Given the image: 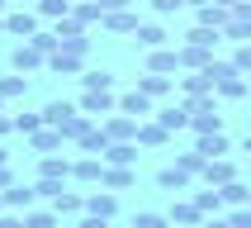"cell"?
I'll return each instance as SVG.
<instances>
[{
	"instance_id": "cell-43",
	"label": "cell",
	"mask_w": 251,
	"mask_h": 228,
	"mask_svg": "<svg viewBox=\"0 0 251 228\" xmlns=\"http://www.w3.org/2000/svg\"><path fill=\"white\" fill-rule=\"evenodd\" d=\"M76 228H109V219H100V214H85V219H81Z\"/></svg>"
},
{
	"instance_id": "cell-13",
	"label": "cell",
	"mask_w": 251,
	"mask_h": 228,
	"mask_svg": "<svg viewBox=\"0 0 251 228\" xmlns=\"http://www.w3.org/2000/svg\"><path fill=\"white\" fill-rule=\"evenodd\" d=\"M28 138H33V152H57V147L67 142V138H62V128H57V124H43L38 133H28Z\"/></svg>"
},
{
	"instance_id": "cell-10",
	"label": "cell",
	"mask_w": 251,
	"mask_h": 228,
	"mask_svg": "<svg viewBox=\"0 0 251 228\" xmlns=\"http://www.w3.org/2000/svg\"><path fill=\"white\" fill-rule=\"evenodd\" d=\"M195 152L204 157V162L223 157V152H227V138H223V128H218V133H199V138H195Z\"/></svg>"
},
{
	"instance_id": "cell-33",
	"label": "cell",
	"mask_w": 251,
	"mask_h": 228,
	"mask_svg": "<svg viewBox=\"0 0 251 228\" xmlns=\"http://www.w3.org/2000/svg\"><path fill=\"white\" fill-rule=\"evenodd\" d=\"M28 43H33V48H38L43 57H52L57 48H62V43H57V33H48V28H38V33H33V38H28Z\"/></svg>"
},
{
	"instance_id": "cell-44",
	"label": "cell",
	"mask_w": 251,
	"mask_h": 228,
	"mask_svg": "<svg viewBox=\"0 0 251 228\" xmlns=\"http://www.w3.org/2000/svg\"><path fill=\"white\" fill-rule=\"evenodd\" d=\"M10 185H14V171L5 167V162H0V190H10Z\"/></svg>"
},
{
	"instance_id": "cell-11",
	"label": "cell",
	"mask_w": 251,
	"mask_h": 228,
	"mask_svg": "<svg viewBox=\"0 0 251 228\" xmlns=\"http://www.w3.org/2000/svg\"><path fill=\"white\" fill-rule=\"evenodd\" d=\"M85 214L114 219V214H119V200H114V190H95V195H85Z\"/></svg>"
},
{
	"instance_id": "cell-52",
	"label": "cell",
	"mask_w": 251,
	"mask_h": 228,
	"mask_svg": "<svg viewBox=\"0 0 251 228\" xmlns=\"http://www.w3.org/2000/svg\"><path fill=\"white\" fill-rule=\"evenodd\" d=\"M0 209H5V195H0Z\"/></svg>"
},
{
	"instance_id": "cell-14",
	"label": "cell",
	"mask_w": 251,
	"mask_h": 228,
	"mask_svg": "<svg viewBox=\"0 0 251 228\" xmlns=\"http://www.w3.org/2000/svg\"><path fill=\"white\" fill-rule=\"evenodd\" d=\"M209 90H213L209 67H204V71H190V76H180V95H209Z\"/></svg>"
},
{
	"instance_id": "cell-29",
	"label": "cell",
	"mask_w": 251,
	"mask_h": 228,
	"mask_svg": "<svg viewBox=\"0 0 251 228\" xmlns=\"http://www.w3.org/2000/svg\"><path fill=\"white\" fill-rule=\"evenodd\" d=\"M24 228H57V209H33V214H24Z\"/></svg>"
},
{
	"instance_id": "cell-8",
	"label": "cell",
	"mask_w": 251,
	"mask_h": 228,
	"mask_svg": "<svg viewBox=\"0 0 251 228\" xmlns=\"http://www.w3.org/2000/svg\"><path fill=\"white\" fill-rule=\"evenodd\" d=\"M227 14H232V10H227V5H218V0H209V5H199V10H195V19H199V24H204V28H218V33H223Z\"/></svg>"
},
{
	"instance_id": "cell-2",
	"label": "cell",
	"mask_w": 251,
	"mask_h": 228,
	"mask_svg": "<svg viewBox=\"0 0 251 228\" xmlns=\"http://www.w3.org/2000/svg\"><path fill=\"white\" fill-rule=\"evenodd\" d=\"M114 90H85L81 95V114H90V119H100V114H114Z\"/></svg>"
},
{
	"instance_id": "cell-48",
	"label": "cell",
	"mask_w": 251,
	"mask_h": 228,
	"mask_svg": "<svg viewBox=\"0 0 251 228\" xmlns=\"http://www.w3.org/2000/svg\"><path fill=\"white\" fill-rule=\"evenodd\" d=\"M185 5H195V10H199V5H209V0H185Z\"/></svg>"
},
{
	"instance_id": "cell-21",
	"label": "cell",
	"mask_w": 251,
	"mask_h": 228,
	"mask_svg": "<svg viewBox=\"0 0 251 228\" xmlns=\"http://www.w3.org/2000/svg\"><path fill=\"white\" fill-rule=\"evenodd\" d=\"M100 181L109 185V190H128V185L138 181V171H133V167H104V176H100Z\"/></svg>"
},
{
	"instance_id": "cell-40",
	"label": "cell",
	"mask_w": 251,
	"mask_h": 228,
	"mask_svg": "<svg viewBox=\"0 0 251 228\" xmlns=\"http://www.w3.org/2000/svg\"><path fill=\"white\" fill-rule=\"evenodd\" d=\"M227 224H232V228H251V204H247V209H232Z\"/></svg>"
},
{
	"instance_id": "cell-27",
	"label": "cell",
	"mask_w": 251,
	"mask_h": 228,
	"mask_svg": "<svg viewBox=\"0 0 251 228\" xmlns=\"http://www.w3.org/2000/svg\"><path fill=\"white\" fill-rule=\"evenodd\" d=\"M171 224H204V209H199L195 200H190V204H176V209H171Z\"/></svg>"
},
{
	"instance_id": "cell-6",
	"label": "cell",
	"mask_w": 251,
	"mask_h": 228,
	"mask_svg": "<svg viewBox=\"0 0 251 228\" xmlns=\"http://www.w3.org/2000/svg\"><path fill=\"white\" fill-rule=\"evenodd\" d=\"M209 185H227V181H237V171H232V162L227 157H213V162H204V171H199Z\"/></svg>"
},
{
	"instance_id": "cell-35",
	"label": "cell",
	"mask_w": 251,
	"mask_h": 228,
	"mask_svg": "<svg viewBox=\"0 0 251 228\" xmlns=\"http://www.w3.org/2000/svg\"><path fill=\"white\" fill-rule=\"evenodd\" d=\"M0 95H5V100H19V95H24V76H19V71L5 76V81H0Z\"/></svg>"
},
{
	"instance_id": "cell-17",
	"label": "cell",
	"mask_w": 251,
	"mask_h": 228,
	"mask_svg": "<svg viewBox=\"0 0 251 228\" xmlns=\"http://www.w3.org/2000/svg\"><path fill=\"white\" fill-rule=\"evenodd\" d=\"M48 204H52L57 214H85V195H76V190H57Z\"/></svg>"
},
{
	"instance_id": "cell-16",
	"label": "cell",
	"mask_w": 251,
	"mask_h": 228,
	"mask_svg": "<svg viewBox=\"0 0 251 228\" xmlns=\"http://www.w3.org/2000/svg\"><path fill=\"white\" fill-rule=\"evenodd\" d=\"M156 124L166 128V133H176V128H190V110H185V105H166V110L156 114Z\"/></svg>"
},
{
	"instance_id": "cell-30",
	"label": "cell",
	"mask_w": 251,
	"mask_h": 228,
	"mask_svg": "<svg viewBox=\"0 0 251 228\" xmlns=\"http://www.w3.org/2000/svg\"><path fill=\"white\" fill-rule=\"evenodd\" d=\"M81 86H85V90H114V76H109V71H85Z\"/></svg>"
},
{
	"instance_id": "cell-3",
	"label": "cell",
	"mask_w": 251,
	"mask_h": 228,
	"mask_svg": "<svg viewBox=\"0 0 251 228\" xmlns=\"http://www.w3.org/2000/svg\"><path fill=\"white\" fill-rule=\"evenodd\" d=\"M5 33H14V38H33V33H38V14L10 10V14H5Z\"/></svg>"
},
{
	"instance_id": "cell-18",
	"label": "cell",
	"mask_w": 251,
	"mask_h": 228,
	"mask_svg": "<svg viewBox=\"0 0 251 228\" xmlns=\"http://www.w3.org/2000/svg\"><path fill=\"white\" fill-rule=\"evenodd\" d=\"M71 176H76V181H100V176H104V157L95 162V157L85 152L81 162H71Z\"/></svg>"
},
{
	"instance_id": "cell-22",
	"label": "cell",
	"mask_w": 251,
	"mask_h": 228,
	"mask_svg": "<svg viewBox=\"0 0 251 228\" xmlns=\"http://www.w3.org/2000/svg\"><path fill=\"white\" fill-rule=\"evenodd\" d=\"M100 24L114 28V33H138V14H133V10H119V14H104Z\"/></svg>"
},
{
	"instance_id": "cell-49",
	"label": "cell",
	"mask_w": 251,
	"mask_h": 228,
	"mask_svg": "<svg viewBox=\"0 0 251 228\" xmlns=\"http://www.w3.org/2000/svg\"><path fill=\"white\" fill-rule=\"evenodd\" d=\"M5 157H10V152H5V147H0V162H5Z\"/></svg>"
},
{
	"instance_id": "cell-9",
	"label": "cell",
	"mask_w": 251,
	"mask_h": 228,
	"mask_svg": "<svg viewBox=\"0 0 251 228\" xmlns=\"http://www.w3.org/2000/svg\"><path fill=\"white\" fill-rule=\"evenodd\" d=\"M119 110L124 114H133V119H147V114H152V95H142V90H128V95H119Z\"/></svg>"
},
{
	"instance_id": "cell-42",
	"label": "cell",
	"mask_w": 251,
	"mask_h": 228,
	"mask_svg": "<svg viewBox=\"0 0 251 228\" xmlns=\"http://www.w3.org/2000/svg\"><path fill=\"white\" fill-rule=\"evenodd\" d=\"M180 5H185V0H152V10H156V14H176Z\"/></svg>"
},
{
	"instance_id": "cell-41",
	"label": "cell",
	"mask_w": 251,
	"mask_h": 228,
	"mask_svg": "<svg viewBox=\"0 0 251 228\" xmlns=\"http://www.w3.org/2000/svg\"><path fill=\"white\" fill-rule=\"evenodd\" d=\"M100 5V19H104V14H119V10H128V0H95Z\"/></svg>"
},
{
	"instance_id": "cell-54",
	"label": "cell",
	"mask_w": 251,
	"mask_h": 228,
	"mask_svg": "<svg viewBox=\"0 0 251 228\" xmlns=\"http://www.w3.org/2000/svg\"><path fill=\"white\" fill-rule=\"evenodd\" d=\"M247 204H251V195H247Z\"/></svg>"
},
{
	"instance_id": "cell-39",
	"label": "cell",
	"mask_w": 251,
	"mask_h": 228,
	"mask_svg": "<svg viewBox=\"0 0 251 228\" xmlns=\"http://www.w3.org/2000/svg\"><path fill=\"white\" fill-rule=\"evenodd\" d=\"M133 228H166V219H161V214H138Z\"/></svg>"
},
{
	"instance_id": "cell-53",
	"label": "cell",
	"mask_w": 251,
	"mask_h": 228,
	"mask_svg": "<svg viewBox=\"0 0 251 228\" xmlns=\"http://www.w3.org/2000/svg\"><path fill=\"white\" fill-rule=\"evenodd\" d=\"M0 105H5V95H0Z\"/></svg>"
},
{
	"instance_id": "cell-20",
	"label": "cell",
	"mask_w": 251,
	"mask_h": 228,
	"mask_svg": "<svg viewBox=\"0 0 251 228\" xmlns=\"http://www.w3.org/2000/svg\"><path fill=\"white\" fill-rule=\"evenodd\" d=\"M76 147H81V152H90V157H100L104 147H109V138H104V128H95V124H90L81 138H76Z\"/></svg>"
},
{
	"instance_id": "cell-5",
	"label": "cell",
	"mask_w": 251,
	"mask_h": 228,
	"mask_svg": "<svg viewBox=\"0 0 251 228\" xmlns=\"http://www.w3.org/2000/svg\"><path fill=\"white\" fill-rule=\"evenodd\" d=\"M81 62H85V53H76V48H57V53L48 57V67L62 71V76H76V71H81Z\"/></svg>"
},
{
	"instance_id": "cell-37",
	"label": "cell",
	"mask_w": 251,
	"mask_h": 228,
	"mask_svg": "<svg viewBox=\"0 0 251 228\" xmlns=\"http://www.w3.org/2000/svg\"><path fill=\"white\" fill-rule=\"evenodd\" d=\"M176 167H185L190 176H195V171H204V157H199V152H180V162H176Z\"/></svg>"
},
{
	"instance_id": "cell-28",
	"label": "cell",
	"mask_w": 251,
	"mask_h": 228,
	"mask_svg": "<svg viewBox=\"0 0 251 228\" xmlns=\"http://www.w3.org/2000/svg\"><path fill=\"white\" fill-rule=\"evenodd\" d=\"M171 138V133H166V128H161V124H147V119H142V124H138V142H147V147H161V142H166Z\"/></svg>"
},
{
	"instance_id": "cell-24",
	"label": "cell",
	"mask_w": 251,
	"mask_h": 228,
	"mask_svg": "<svg viewBox=\"0 0 251 228\" xmlns=\"http://www.w3.org/2000/svg\"><path fill=\"white\" fill-rule=\"evenodd\" d=\"M33 200H38V185H33V190H28V185H10V190H5V204H10V209H28Z\"/></svg>"
},
{
	"instance_id": "cell-51",
	"label": "cell",
	"mask_w": 251,
	"mask_h": 228,
	"mask_svg": "<svg viewBox=\"0 0 251 228\" xmlns=\"http://www.w3.org/2000/svg\"><path fill=\"white\" fill-rule=\"evenodd\" d=\"M0 28H5V14H0Z\"/></svg>"
},
{
	"instance_id": "cell-12",
	"label": "cell",
	"mask_w": 251,
	"mask_h": 228,
	"mask_svg": "<svg viewBox=\"0 0 251 228\" xmlns=\"http://www.w3.org/2000/svg\"><path fill=\"white\" fill-rule=\"evenodd\" d=\"M100 157H104L109 167H133V162H138V142H109Z\"/></svg>"
},
{
	"instance_id": "cell-50",
	"label": "cell",
	"mask_w": 251,
	"mask_h": 228,
	"mask_svg": "<svg viewBox=\"0 0 251 228\" xmlns=\"http://www.w3.org/2000/svg\"><path fill=\"white\" fill-rule=\"evenodd\" d=\"M0 14H5V0H0Z\"/></svg>"
},
{
	"instance_id": "cell-19",
	"label": "cell",
	"mask_w": 251,
	"mask_h": 228,
	"mask_svg": "<svg viewBox=\"0 0 251 228\" xmlns=\"http://www.w3.org/2000/svg\"><path fill=\"white\" fill-rule=\"evenodd\" d=\"M38 176H43V181H67V176H71V162L48 152V157H43V167H38Z\"/></svg>"
},
{
	"instance_id": "cell-31",
	"label": "cell",
	"mask_w": 251,
	"mask_h": 228,
	"mask_svg": "<svg viewBox=\"0 0 251 228\" xmlns=\"http://www.w3.org/2000/svg\"><path fill=\"white\" fill-rule=\"evenodd\" d=\"M195 204H199L204 214H218V209H223V190H199Z\"/></svg>"
},
{
	"instance_id": "cell-47",
	"label": "cell",
	"mask_w": 251,
	"mask_h": 228,
	"mask_svg": "<svg viewBox=\"0 0 251 228\" xmlns=\"http://www.w3.org/2000/svg\"><path fill=\"white\" fill-rule=\"evenodd\" d=\"M14 128V119H5V114H0V138H5V133H10Z\"/></svg>"
},
{
	"instance_id": "cell-38",
	"label": "cell",
	"mask_w": 251,
	"mask_h": 228,
	"mask_svg": "<svg viewBox=\"0 0 251 228\" xmlns=\"http://www.w3.org/2000/svg\"><path fill=\"white\" fill-rule=\"evenodd\" d=\"M232 67H237L242 76L251 71V43H242V48H237V57H232Z\"/></svg>"
},
{
	"instance_id": "cell-36",
	"label": "cell",
	"mask_w": 251,
	"mask_h": 228,
	"mask_svg": "<svg viewBox=\"0 0 251 228\" xmlns=\"http://www.w3.org/2000/svg\"><path fill=\"white\" fill-rule=\"evenodd\" d=\"M43 124H48L43 114H19V119H14V128H19V133H38Z\"/></svg>"
},
{
	"instance_id": "cell-4",
	"label": "cell",
	"mask_w": 251,
	"mask_h": 228,
	"mask_svg": "<svg viewBox=\"0 0 251 228\" xmlns=\"http://www.w3.org/2000/svg\"><path fill=\"white\" fill-rule=\"evenodd\" d=\"M10 67L19 71V76H24V71H33V67H48V57H43L38 48H33V43H19V48L10 53Z\"/></svg>"
},
{
	"instance_id": "cell-1",
	"label": "cell",
	"mask_w": 251,
	"mask_h": 228,
	"mask_svg": "<svg viewBox=\"0 0 251 228\" xmlns=\"http://www.w3.org/2000/svg\"><path fill=\"white\" fill-rule=\"evenodd\" d=\"M104 138L109 142H128V138H138V119H133V114H124L119 110V119H114V114H104Z\"/></svg>"
},
{
	"instance_id": "cell-32",
	"label": "cell",
	"mask_w": 251,
	"mask_h": 228,
	"mask_svg": "<svg viewBox=\"0 0 251 228\" xmlns=\"http://www.w3.org/2000/svg\"><path fill=\"white\" fill-rule=\"evenodd\" d=\"M38 14H48V19H67L71 0H38Z\"/></svg>"
},
{
	"instance_id": "cell-26",
	"label": "cell",
	"mask_w": 251,
	"mask_h": 228,
	"mask_svg": "<svg viewBox=\"0 0 251 228\" xmlns=\"http://www.w3.org/2000/svg\"><path fill=\"white\" fill-rule=\"evenodd\" d=\"M138 43L152 53V48H166V28L161 24H138Z\"/></svg>"
},
{
	"instance_id": "cell-25",
	"label": "cell",
	"mask_w": 251,
	"mask_h": 228,
	"mask_svg": "<svg viewBox=\"0 0 251 228\" xmlns=\"http://www.w3.org/2000/svg\"><path fill=\"white\" fill-rule=\"evenodd\" d=\"M138 90L156 100V95H166V90H171V81L161 76V71H147V76H138Z\"/></svg>"
},
{
	"instance_id": "cell-7",
	"label": "cell",
	"mask_w": 251,
	"mask_h": 228,
	"mask_svg": "<svg viewBox=\"0 0 251 228\" xmlns=\"http://www.w3.org/2000/svg\"><path fill=\"white\" fill-rule=\"evenodd\" d=\"M176 53H180V67H190V71H204L213 62V48H199V43H185Z\"/></svg>"
},
{
	"instance_id": "cell-15",
	"label": "cell",
	"mask_w": 251,
	"mask_h": 228,
	"mask_svg": "<svg viewBox=\"0 0 251 228\" xmlns=\"http://www.w3.org/2000/svg\"><path fill=\"white\" fill-rule=\"evenodd\" d=\"M147 67H152V71H161V76H166V71H180V53H176V48H152Z\"/></svg>"
},
{
	"instance_id": "cell-23",
	"label": "cell",
	"mask_w": 251,
	"mask_h": 228,
	"mask_svg": "<svg viewBox=\"0 0 251 228\" xmlns=\"http://www.w3.org/2000/svg\"><path fill=\"white\" fill-rule=\"evenodd\" d=\"M156 185H161V190H185V185H190V171L185 167H166V171H156Z\"/></svg>"
},
{
	"instance_id": "cell-45",
	"label": "cell",
	"mask_w": 251,
	"mask_h": 228,
	"mask_svg": "<svg viewBox=\"0 0 251 228\" xmlns=\"http://www.w3.org/2000/svg\"><path fill=\"white\" fill-rule=\"evenodd\" d=\"M199 228H232V224H227V219H218V214H213V219L204 214V224H199Z\"/></svg>"
},
{
	"instance_id": "cell-34",
	"label": "cell",
	"mask_w": 251,
	"mask_h": 228,
	"mask_svg": "<svg viewBox=\"0 0 251 228\" xmlns=\"http://www.w3.org/2000/svg\"><path fill=\"white\" fill-rule=\"evenodd\" d=\"M218 190H223V204H247V185H237V181H227V185H218Z\"/></svg>"
},
{
	"instance_id": "cell-46",
	"label": "cell",
	"mask_w": 251,
	"mask_h": 228,
	"mask_svg": "<svg viewBox=\"0 0 251 228\" xmlns=\"http://www.w3.org/2000/svg\"><path fill=\"white\" fill-rule=\"evenodd\" d=\"M0 228H24V219H14V214H0Z\"/></svg>"
}]
</instances>
